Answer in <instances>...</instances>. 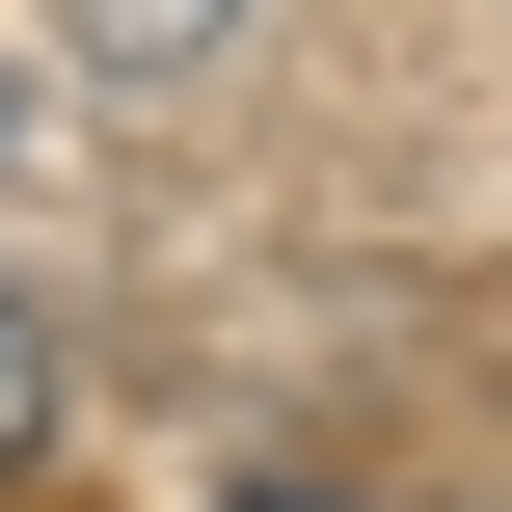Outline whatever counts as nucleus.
<instances>
[{
  "label": "nucleus",
  "mask_w": 512,
  "mask_h": 512,
  "mask_svg": "<svg viewBox=\"0 0 512 512\" xmlns=\"http://www.w3.org/2000/svg\"><path fill=\"white\" fill-rule=\"evenodd\" d=\"M216 27H243V0H81V54H135V81H162V54H216Z\"/></svg>",
  "instance_id": "1"
},
{
  "label": "nucleus",
  "mask_w": 512,
  "mask_h": 512,
  "mask_svg": "<svg viewBox=\"0 0 512 512\" xmlns=\"http://www.w3.org/2000/svg\"><path fill=\"white\" fill-rule=\"evenodd\" d=\"M27 405H54V324H27V297H0V432H27Z\"/></svg>",
  "instance_id": "2"
},
{
  "label": "nucleus",
  "mask_w": 512,
  "mask_h": 512,
  "mask_svg": "<svg viewBox=\"0 0 512 512\" xmlns=\"http://www.w3.org/2000/svg\"><path fill=\"white\" fill-rule=\"evenodd\" d=\"M243 512H351V486H297V459H270V486H243Z\"/></svg>",
  "instance_id": "3"
},
{
  "label": "nucleus",
  "mask_w": 512,
  "mask_h": 512,
  "mask_svg": "<svg viewBox=\"0 0 512 512\" xmlns=\"http://www.w3.org/2000/svg\"><path fill=\"white\" fill-rule=\"evenodd\" d=\"M0 162H27V135H0Z\"/></svg>",
  "instance_id": "4"
}]
</instances>
